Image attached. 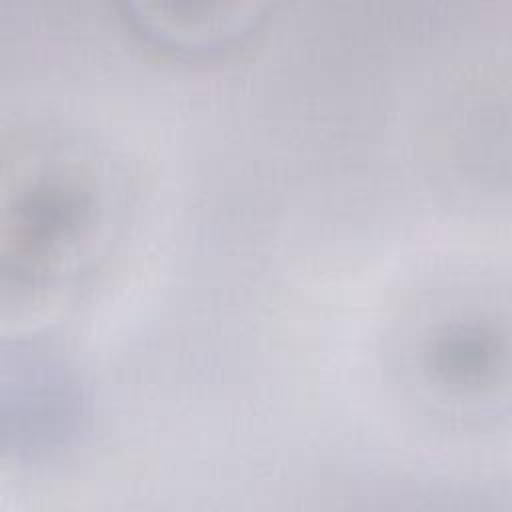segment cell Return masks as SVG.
<instances>
[{"instance_id": "cell-4", "label": "cell", "mask_w": 512, "mask_h": 512, "mask_svg": "<svg viewBox=\"0 0 512 512\" xmlns=\"http://www.w3.org/2000/svg\"><path fill=\"white\" fill-rule=\"evenodd\" d=\"M122 20L148 46L182 60L226 56L266 22L262 2H126Z\"/></svg>"}, {"instance_id": "cell-3", "label": "cell", "mask_w": 512, "mask_h": 512, "mask_svg": "<svg viewBox=\"0 0 512 512\" xmlns=\"http://www.w3.org/2000/svg\"><path fill=\"white\" fill-rule=\"evenodd\" d=\"M416 362L424 382L446 400H494L508 384L506 326L490 314H450L420 338Z\"/></svg>"}, {"instance_id": "cell-2", "label": "cell", "mask_w": 512, "mask_h": 512, "mask_svg": "<svg viewBox=\"0 0 512 512\" xmlns=\"http://www.w3.org/2000/svg\"><path fill=\"white\" fill-rule=\"evenodd\" d=\"M82 398L70 372L50 356L16 352L2 382V446L44 458L70 446L82 428Z\"/></svg>"}, {"instance_id": "cell-1", "label": "cell", "mask_w": 512, "mask_h": 512, "mask_svg": "<svg viewBox=\"0 0 512 512\" xmlns=\"http://www.w3.org/2000/svg\"><path fill=\"white\" fill-rule=\"evenodd\" d=\"M94 160L66 142L16 154L2 194L4 296H52L92 264L110 224V190Z\"/></svg>"}]
</instances>
